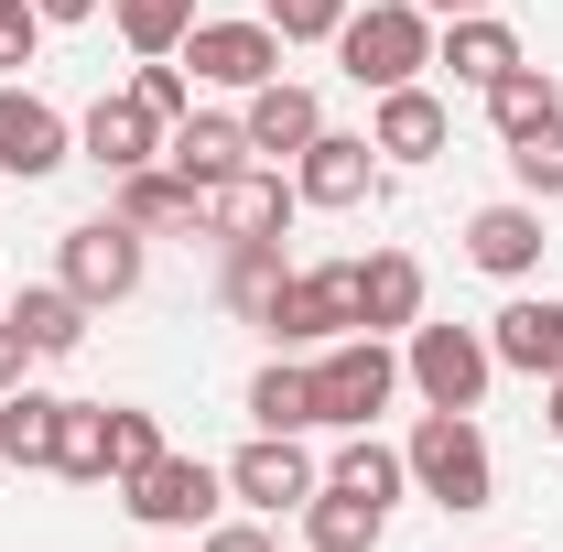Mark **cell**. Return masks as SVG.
Instances as JSON below:
<instances>
[{
  "instance_id": "7",
  "label": "cell",
  "mask_w": 563,
  "mask_h": 552,
  "mask_svg": "<svg viewBox=\"0 0 563 552\" xmlns=\"http://www.w3.org/2000/svg\"><path fill=\"white\" fill-rule=\"evenodd\" d=\"M55 281H66L87 314H98V303H131V292H141V228H131V217H87V228H66Z\"/></svg>"
},
{
  "instance_id": "25",
  "label": "cell",
  "mask_w": 563,
  "mask_h": 552,
  "mask_svg": "<svg viewBox=\"0 0 563 552\" xmlns=\"http://www.w3.org/2000/svg\"><path fill=\"white\" fill-rule=\"evenodd\" d=\"M11 325L33 336V357H76L87 346V303H76L66 281H22L11 292Z\"/></svg>"
},
{
  "instance_id": "37",
  "label": "cell",
  "mask_w": 563,
  "mask_h": 552,
  "mask_svg": "<svg viewBox=\"0 0 563 552\" xmlns=\"http://www.w3.org/2000/svg\"><path fill=\"white\" fill-rule=\"evenodd\" d=\"M22 379H33V336L0 314V390H22Z\"/></svg>"
},
{
  "instance_id": "30",
  "label": "cell",
  "mask_w": 563,
  "mask_h": 552,
  "mask_svg": "<svg viewBox=\"0 0 563 552\" xmlns=\"http://www.w3.org/2000/svg\"><path fill=\"white\" fill-rule=\"evenodd\" d=\"M55 477L109 487V401H66V433H55Z\"/></svg>"
},
{
  "instance_id": "40",
  "label": "cell",
  "mask_w": 563,
  "mask_h": 552,
  "mask_svg": "<svg viewBox=\"0 0 563 552\" xmlns=\"http://www.w3.org/2000/svg\"><path fill=\"white\" fill-rule=\"evenodd\" d=\"M542 390H553V412H542V422H553V444H563V379H542Z\"/></svg>"
},
{
  "instance_id": "11",
  "label": "cell",
  "mask_w": 563,
  "mask_h": 552,
  "mask_svg": "<svg viewBox=\"0 0 563 552\" xmlns=\"http://www.w3.org/2000/svg\"><path fill=\"white\" fill-rule=\"evenodd\" d=\"M185 66L207 76V87H239V98H250V87L282 76V33L261 11H250V22H196V33H185Z\"/></svg>"
},
{
  "instance_id": "20",
  "label": "cell",
  "mask_w": 563,
  "mask_h": 552,
  "mask_svg": "<svg viewBox=\"0 0 563 552\" xmlns=\"http://www.w3.org/2000/svg\"><path fill=\"white\" fill-rule=\"evenodd\" d=\"M109 217H131L141 239H163V228H207V196L174 163H141V174H109Z\"/></svg>"
},
{
  "instance_id": "23",
  "label": "cell",
  "mask_w": 563,
  "mask_h": 552,
  "mask_svg": "<svg viewBox=\"0 0 563 552\" xmlns=\"http://www.w3.org/2000/svg\"><path fill=\"white\" fill-rule=\"evenodd\" d=\"M55 433H66V401L55 390H0V466L22 477V466H55Z\"/></svg>"
},
{
  "instance_id": "35",
  "label": "cell",
  "mask_w": 563,
  "mask_h": 552,
  "mask_svg": "<svg viewBox=\"0 0 563 552\" xmlns=\"http://www.w3.org/2000/svg\"><path fill=\"white\" fill-rule=\"evenodd\" d=\"M44 33H55V22H44L33 0H0V76H11V66H33V55H44Z\"/></svg>"
},
{
  "instance_id": "10",
  "label": "cell",
  "mask_w": 563,
  "mask_h": 552,
  "mask_svg": "<svg viewBox=\"0 0 563 552\" xmlns=\"http://www.w3.org/2000/svg\"><path fill=\"white\" fill-rule=\"evenodd\" d=\"M66 163H76V120L55 109V98H33V87L0 76V174L44 185V174H66Z\"/></svg>"
},
{
  "instance_id": "2",
  "label": "cell",
  "mask_w": 563,
  "mask_h": 552,
  "mask_svg": "<svg viewBox=\"0 0 563 552\" xmlns=\"http://www.w3.org/2000/svg\"><path fill=\"white\" fill-rule=\"evenodd\" d=\"M336 55H347V76L368 98H379V87H412V76L433 66V11H422V0H368V11L336 22Z\"/></svg>"
},
{
  "instance_id": "36",
  "label": "cell",
  "mask_w": 563,
  "mask_h": 552,
  "mask_svg": "<svg viewBox=\"0 0 563 552\" xmlns=\"http://www.w3.org/2000/svg\"><path fill=\"white\" fill-rule=\"evenodd\" d=\"M196 552H282V542H272V520H217Z\"/></svg>"
},
{
  "instance_id": "9",
  "label": "cell",
  "mask_w": 563,
  "mask_h": 552,
  "mask_svg": "<svg viewBox=\"0 0 563 552\" xmlns=\"http://www.w3.org/2000/svg\"><path fill=\"white\" fill-rule=\"evenodd\" d=\"M325 487V466L303 455V433H250L239 455H228V498H250L261 520H282V509H303Z\"/></svg>"
},
{
  "instance_id": "8",
  "label": "cell",
  "mask_w": 563,
  "mask_h": 552,
  "mask_svg": "<svg viewBox=\"0 0 563 552\" xmlns=\"http://www.w3.org/2000/svg\"><path fill=\"white\" fill-rule=\"evenodd\" d=\"M292 196L325 207V217L368 207V196H379V141L368 131H314L303 152H292Z\"/></svg>"
},
{
  "instance_id": "16",
  "label": "cell",
  "mask_w": 563,
  "mask_h": 552,
  "mask_svg": "<svg viewBox=\"0 0 563 552\" xmlns=\"http://www.w3.org/2000/svg\"><path fill=\"white\" fill-rule=\"evenodd\" d=\"M163 163L207 196V185H228V174H239V163H261V152H250V131H239L228 109H185V120L163 131Z\"/></svg>"
},
{
  "instance_id": "29",
  "label": "cell",
  "mask_w": 563,
  "mask_h": 552,
  "mask_svg": "<svg viewBox=\"0 0 563 552\" xmlns=\"http://www.w3.org/2000/svg\"><path fill=\"white\" fill-rule=\"evenodd\" d=\"M109 22H120L131 55H185V33H196L207 11H196V0H109Z\"/></svg>"
},
{
  "instance_id": "31",
  "label": "cell",
  "mask_w": 563,
  "mask_h": 552,
  "mask_svg": "<svg viewBox=\"0 0 563 552\" xmlns=\"http://www.w3.org/2000/svg\"><path fill=\"white\" fill-rule=\"evenodd\" d=\"M509 185L542 207V196H563V120H542V131H520L509 141Z\"/></svg>"
},
{
  "instance_id": "18",
  "label": "cell",
  "mask_w": 563,
  "mask_h": 552,
  "mask_svg": "<svg viewBox=\"0 0 563 552\" xmlns=\"http://www.w3.org/2000/svg\"><path fill=\"white\" fill-rule=\"evenodd\" d=\"M422 325V261L412 250H368L357 261V336H412Z\"/></svg>"
},
{
  "instance_id": "26",
  "label": "cell",
  "mask_w": 563,
  "mask_h": 552,
  "mask_svg": "<svg viewBox=\"0 0 563 552\" xmlns=\"http://www.w3.org/2000/svg\"><path fill=\"white\" fill-rule=\"evenodd\" d=\"M250 422H261V433H314V357L282 346L272 368L250 379Z\"/></svg>"
},
{
  "instance_id": "27",
  "label": "cell",
  "mask_w": 563,
  "mask_h": 552,
  "mask_svg": "<svg viewBox=\"0 0 563 552\" xmlns=\"http://www.w3.org/2000/svg\"><path fill=\"white\" fill-rule=\"evenodd\" d=\"M477 98H488V131H498V141H520V131H542V120H563L553 66H531V55L498 76V87H477Z\"/></svg>"
},
{
  "instance_id": "17",
  "label": "cell",
  "mask_w": 563,
  "mask_h": 552,
  "mask_svg": "<svg viewBox=\"0 0 563 552\" xmlns=\"http://www.w3.org/2000/svg\"><path fill=\"white\" fill-rule=\"evenodd\" d=\"M368 141H379V163H433L444 141H455V120H444V98L433 87H379V109H368Z\"/></svg>"
},
{
  "instance_id": "5",
  "label": "cell",
  "mask_w": 563,
  "mask_h": 552,
  "mask_svg": "<svg viewBox=\"0 0 563 552\" xmlns=\"http://www.w3.org/2000/svg\"><path fill=\"white\" fill-rule=\"evenodd\" d=\"M217 498H228V466H207V455H152L141 477H120V509H131L141 531H207Z\"/></svg>"
},
{
  "instance_id": "39",
  "label": "cell",
  "mask_w": 563,
  "mask_h": 552,
  "mask_svg": "<svg viewBox=\"0 0 563 552\" xmlns=\"http://www.w3.org/2000/svg\"><path fill=\"white\" fill-rule=\"evenodd\" d=\"M422 11H433V22H455V11H498V0H422Z\"/></svg>"
},
{
  "instance_id": "4",
  "label": "cell",
  "mask_w": 563,
  "mask_h": 552,
  "mask_svg": "<svg viewBox=\"0 0 563 552\" xmlns=\"http://www.w3.org/2000/svg\"><path fill=\"white\" fill-rule=\"evenodd\" d=\"M401 379L422 390V412H477L498 379V357L477 325H412V346H401Z\"/></svg>"
},
{
  "instance_id": "24",
  "label": "cell",
  "mask_w": 563,
  "mask_h": 552,
  "mask_svg": "<svg viewBox=\"0 0 563 552\" xmlns=\"http://www.w3.org/2000/svg\"><path fill=\"white\" fill-rule=\"evenodd\" d=\"M292 520H303V542H314V552H379V520H390V509L357 498V487H314Z\"/></svg>"
},
{
  "instance_id": "38",
  "label": "cell",
  "mask_w": 563,
  "mask_h": 552,
  "mask_svg": "<svg viewBox=\"0 0 563 552\" xmlns=\"http://www.w3.org/2000/svg\"><path fill=\"white\" fill-rule=\"evenodd\" d=\"M44 22H98V0H33Z\"/></svg>"
},
{
  "instance_id": "6",
  "label": "cell",
  "mask_w": 563,
  "mask_h": 552,
  "mask_svg": "<svg viewBox=\"0 0 563 552\" xmlns=\"http://www.w3.org/2000/svg\"><path fill=\"white\" fill-rule=\"evenodd\" d=\"M261 336H272V346H336V336H357V261L292 272L272 292V314H261Z\"/></svg>"
},
{
  "instance_id": "1",
  "label": "cell",
  "mask_w": 563,
  "mask_h": 552,
  "mask_svg": "<svg viewBox=\"0 0 563 552\" xmlns=\"http://www.w3.org/2000/svg\"><path fill=\"white\" fill-rule=\"evenodd\" d=\"M401 466H412V487L433 509H455V520L498 498V455H488V433H477V412H422L412 444H401Z\"/></svg>"
},
{
  "instance_id": "28",
  "label": "cell",
  "mask_w": 563,
  "mask_h": 552,
  "mask_svg": "<svg viewBox=\"0 0 563 552\" xmlns=\"http://www.w3.org/2000/svg\"><path fill=\"white\" fill-rule=\"evenodd\" d=\"M325 487H357V498H379V509H390V498L412 487V466H401V444H379V433H347V444H336V466H325Z\"/></svg>"
},
{
  "instance_id": "34",
  "label": "cell",
  "mask_w": 563,
  "mask_h": 552,
  "mask_svg": "<svg viewBox=\"0 0 563 552\" xmlns=\"http://www.w3.org/2000/svg\"><path fill=\"white\" fill-rule=\"evenodd\" d=\"M152 455H163V422L131 412V401H109V477H141Z\"/></svg>"
},
{
  "instance_id": "14",
  "label": "cell",
  "mask_w": 563,
  "mask_h": 552,
  "mask_svg": "<svg viewBox=\"0 0 563 552\" xmlns=\"http://www.w3.org/2000/svg\"><path fill=\"white\" fill-rule=\"evenodd\" d=\"M488 357L520 368V379H563V303L553 292H509L488 314Z\"/></svg>"
},
{
  "instance_id": "22",
  "label": "cell",
  "mask_w": 563,
  "mask_h": 552,
  "mask_svg": "<svg viewBox=\"0 0 563 552\" xmlns=\"http://www.w3.org/2000/svg\"><path fill=\"white\" fill-rule=\"evenodd\" d=\"M217 250H228V261H217V303H228L239 325H261L272 292L292 281V272H282V239H217Z\"/></svg>"
},
{
  "instance_id": "21",
  "label": "cell",
  "mask_w": 563,
  "mask_h": 552,
  "mask_svg": "<svg viewBox=\"0 0 563 552\" xmlns=\"http://www.w3.org/2000/svg\"><path fill=\"white\" fill-rule=\"evenodd\" d=\"M239 131H250V152H272V163H292L303 141L325 131V98H314V87H292V76H272V87H250Z\"/></svg>"
},
{
  "instance_id": "32",
  "label": "cell",
  "mask_w": 563,
  "mask_h": 552,
  "mask_svg": "<svg viewBox=\"0 0 563 552\" xmlns=\"http://www.w3.org/2000/svg\"><path fill=\"white\" fill-rule=\"evenodd\" d=\"M347 11H357V0H261V22H272L282 44H336Z\"/></svg>"
},
{
  "instance_id": "3",
  "label": "cell",
  "mask_w": 563,
  "mask_h": 552,
  "mask_svg": "<svg viewBox=\"0 0 563 552\" xmlns=\"http://www.w3.org/2000/svg\"><path fill=\"white\" fill-rule=\"evenodd\" d=\"M390 390H401V357H390V336H336V346H314V422L368 433V422L390 412Z\"/></svg>"
},
{
  "instance_id": "33",
  "label": "cell",
  "mask_w": 563,
  "mask_h": 552,
  "mask_svg": "<svg viewBox=\"0 0 563 552\" xmlns=\"http://www.w3.org/2000/svg\"><path fill=\"white\" fill-rule=\"evenodd\" d=\"M131 98H141V109H152V120H163V131H174V120H185V109H196V76L174 66V55H141V76H131Z\"/></svg>"
},
{
  "instance_id": "13",
  "label": "cell",
  "mask_w": 563,
  "mask_h": 552,
  "mask_svg": "<svg viewBox=\"0 0 563 552\" xmlns=\"http://www.w3.org/2000/svg\"><path fill=\"white\" fill-rule=\"evenodd\" d=\"M292 174H272V163H239L228 185H207V239H282L292 228Z\"/></svg>"
},
{
  "instance_id": "12",
  "label": "cell",
  "mask_w": 563,
  "mask_h": 552,
  "mask_svg": "<svg viewBox=\"0 0 563 552\" xmlns=\"http://www.w3.org/2000/svg\"><path fill=\"white\" fill-rule=\"evenodd\" d=\"M542 250H553V228H542L531 196H498V207L466 217V261H477L488 281H531V272H542Z\"/></svg>"
},
{
  "instance_id": "15",
  "label": "cell",
  "mask_w": 563,
  "mask_h": 552,
  "mask_svg": "<svg viewBox=\"0 0 563 552\" xmlns=\"http://www.w3.org/2000/svg\"><path fill=\"white\" fill-rule=\"evenodd\" d=\"M76 152H87L98 174H141V163H163V120L141 109L131 87H109V98L76 120Z\"/></svg>"
},
{
  "instance_id": "19",
  "label": "cell",
  "mask_w": 563,
  "mask_h": 552,
  "mask_svg": "<svg viewBox=\"0 0 563 552\" xmlns=\"http://www.w3.org/2000/svg\"><path fill=\"white\" fill-rule=\"evenodd\" d=\"M433 66L455 76V87H498V76L520 66V33L498 11H455V22H433Z\"/></svg>"
}]
</instances>
